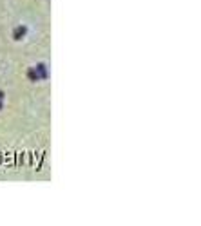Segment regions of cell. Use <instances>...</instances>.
Returning a JSON list of instances; mask_svg holds the SVG:
<instances>
[{
    "label": "cell",
    "instance_id": "7a4b0ae2",
    "mask_svg": "<svg viewBox=\"0 0 201 226\" xmlns=\"http://www.w3.org/2000/svg\"><path fill=\"white\" fill-rule=\"evenodd\" d=\"M27 74H29V80H33V81H36V80H38V74H36L35 71H29Z\"/></svg>",
    "mask_w": 201,
    "mask_h": 226
},
{
    "label": "cell",
    "instance_id": "3957f363",
    "mask_svg": "<svg viewBox=\"0 0 201 226\" xmlns=\"http://www.w3.org/2000/svg\"><path fill=\"white\" fill-rule=\"evenodd\" d=\"M0 98H2V91H0Z\"/></svg>",
    "mask_w": 201,
    "mask_h": 226
},
{
    "label": "cell",
    "instance_id": "6da1fadb",
    "mask_svg": "<svg viewBox=\"0 0 201 226\" xmlns=\"http://www.w3.org/2000/svg\"><path fill=\"white\" fill-rule=\"evenodd\" d=\"M26 33V27H20V29H15V38H22Z\"/></svg>",
    "mask_w": 201,
    "mask_h": 226
}]
</instances>
